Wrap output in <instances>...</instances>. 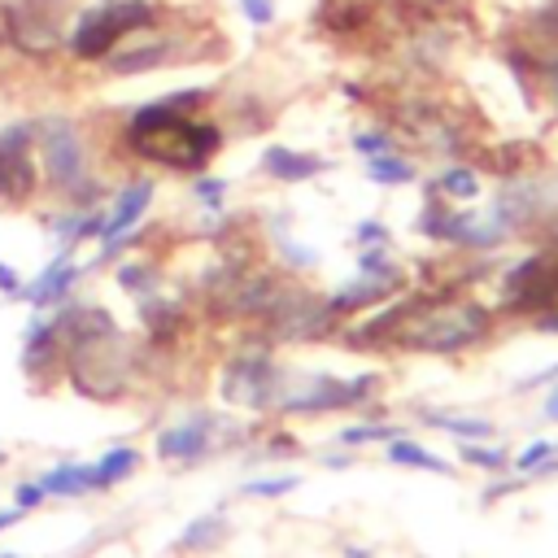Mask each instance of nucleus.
I'll return each mask as SVG.
<instances>
[{
	"instance_id": "obj_1",
	"label": "nucleus",
	"mask_w": 558,
	"mask_h": 558,
	"mask_svg": "<svg viewBox=\"0 0 558 558\" xmlns=\"http://www.w3.org/2000/svg\"><path fill=\"white\" fill-rule=\"evenodd\" d=\"M222 140L227 135H222V126L214 118L183 113L166 96L135 105L126 113V122H122V144H126L131 157L153 161L161 170H179V174L205 170L222 153Z\"/></svg>"
},
{
	"instance_id": "obj_2",
	"label": "nucleus",
	"mask_w": 558,
	"mask_h": 558,
	"mask_svg": "<svg viewBox=\"0 0 558 558\" xmlns=\"http://www.w3.org/2000/svg\"><path fill=\"white\" fill-rule=\"evenodd\" d=\"M493 327V310L462 296H432V301H405V314L392 327V344L414 353H462L480 344Z\"/></svg>"
},
{
	"instance_id": "obj_3",
	"label": "nucleus",
	"mask_w": 558,
	"mask_h": 558,
	"mask_svg": "<svg viewBox=\"0 0 558 558\" xmlns=\"http://www.w3.org/2000/svg\"><path fill=\"white\" fill-rule=\"evenodd\" d=\"M161 17H166L161 0H83L65 35V57L74 65H100L126 35L148 31Z\"/></svg>"
},
{
	"instance_id": "obj_4",
	"label": "nucleus",
	"mask_w": 558,
	"mask_h": 558,
	"mask_svg": "<svg viewBox=\"0 0 558 558\" xmlns=\"http://www.w3.org/2000/svg\"><path fill=\"white\" fill-rule=\"evenodd\" d=\"M83 0H0V48L26 65L65 57V35Z\"/></svg>"
},
{
	"instance_id": "obj_5",
	"label": "nucleus",
	"mask_w": 558,
	"mask_h": 558,
	"mask_svg": "<svg viewBox=\"0 0 558 558\" xmlns=\"http://www.w3.org/2000/svg\"><path fill=\"white\" fill-rule=\"evenodd\" d=\"M35 157H39L44 183L57 196H65V201L92 179V144H87V131L65 109L35 113Z\"/></svg>"
},
{
	"instance_id": "obj_6",
	"label": "nucleus",
	"mask_w": 558,
	"mask_h": 558,
	"mask_svg": "<svg viewBox=\"0 0 558 558\" xmlns=\"http://www.w3.org/2000/svg\"><path fill=\"white\" fill-rule=\"evenodd\" d=\"M196 35L187 26H166V17L148 31H135L126 35L96 70L105 78H140V74H157V70H170V65H183V61H196Z\"/></svg>"
},
{
	"instance_id": "obj_7",
	"label": "nucleus",
	"mask_w": 558,
	"mask_h": 558,
	"mask_svg": "<svg viewBox=\"0 0 558 558\" xmlns=\"http://www.w3.org/2000/svg\"><path fill=\"white\" fill-rule=\"evenodd\" d=\"M392 131H405L423 153H436V157H458L466 153L471 135L466 126L458 122V113H449L440 100H432L427 92H410L392 105Z\"/></svg>"
},
{
	"instance_id": "obj_8",
	"label": "nucleus",
	"mask_w": 558,
	"mask_h": 558,
	"mask_svg": "<svg viewBox=\"0 0 558 558\" xmlns=\"http://www.w3.org/2000/svg\"><path fill=\"white\" fill-rule=\"evenodd\" d=\"M39 157H35V113L0 126V205H26L39 192Z\"/></svg>"
},
{
	"instance_id": "obj_9",
	"label": "nucleus",
	"mask_w": 558,
	"mask_h": 558,
	"mask_svg": "<svg viewBox=\"0 0 558 558\" xmlns=\"http://www.w3.org/2000/svg\"><path fill=\"white\" fill-rule=\"evenodd\" d=\"M501 301L514 314H545L558 305V248H536L501 275Z\"/></svg>"
},
{
	"instance_id": "obj_10",
	"label": "nucleus",
	"mask_w": 558,
	"mask_h": 558,
	"mask_svg": "<svg viewBox=\"0 0 558 558\" xmlns=\"http://www.w3.org/2000/svg\"><path fill=\"white\" fill-rule=\"evenodd\" d=\"M418 231L432 240V244H453V248H475V253H488L506 240V227L493 218V214H471V209H449L445 201L436 205H423L418 214Z\"/></svg>"
},
{
	"instance_id": "obj_11",
	"label": "nucleus",
	"mask_w": 558,
	"mask_h": 558,
	"mask_svg": "<svg viewBox=\"0 0 558 558\" xmlns=\"http://www.w3.org/2000/svg\"><path fill=\"white\" fill-rule=\"evenodd\" d=\"M78 275H83V266H74V244H61L57 257L31 283H22V301H31L35 310H57L70 296V288L78 283Z\"/></svg>"
},
{
	"instance_id": "obj_12",
	"label": "nucleus",
	"mask_w": 558,
	"mask_h": 558,
	"mask_svg": "<svg viewBox=\"0 0 558 558\" xmlns=\"http://www.w3.org/2000/svg\"><path fill=\"white\" fill-rule=\"evenodd\" d=\"M375 388V375H357V379H314L305 392L288 397L283 410L288 414H314V410H344V405H357L366 392Z\"/></svg>"
},
{
	"instance_id": "obj_13",
	"label": "nucleus",
	"mask_w": 558,
	"mask_h": 558,
	"mask_svg": "<svg viewBox=\"0 0 558 558\" xmlns=\"http://www.w3.org/2000/svg\"><path fill=\"white\" fill-rule=\"evenodd\" d=\"M275 392V366L266 353H253V357H235L227 366V384H222V397L227 401H240V405H266Z\"/></svg>"
},
{
	"instance_id": "obj_14",
	"label": "nucleus",
	"mask_w": 558,
	"mask_h": 558,
	"mask_svg": "<svg viewBox=\"0 0 558 558\" xmlns=\"http://www.w3.org/2000/svg\"><path fill=\"white\" fill-rule=\"evenodd\" d=\"M153 196H157V183H153L148 174H140V179L122 183V187H118V196H113V205L105 209V235H100V244H105V240L126 235L131 227H140V222H144V214H148V205H153Z\"/></svg>"
},
{
	"instance_id": "obj_15",
	"label": "nucleus",
	"mask_w": 558,
	"mask_h": 558,
	"mask_svg": "<svg viewBox=\"0 0 558 558\" xmlns=\"http://www.w3.org/2000/svg\"><path fill=\"white\" fill-rule=\"evenodd\" d=\"M327 170H331V161L318 157V153H305V148H292V144H266L262 148V174L275 179V183H310Z\"/></svg>"
},
{
	"instance_id": "obj_16",
	"label": "nucleus",
	"mask_w": 558,
	"mask_h": 558,
	"mask_svg": "<svg viewBox=\"0 0 558 558\" xmlns=\"http://www.w3.org/2000/svg\"><path fill=\"white\" fill-rule=\"evenodd\" d=\"M209 432H214L209 414H196V418H187L179 427H166V432H157V458H174V462L201 458L209 449Z\"/></svg>"
},
{
	"instance_id": "obj_17",
	"label": "nucleus",
	"mask_w": 558,
	"mask_h": 558,
	"mask_svg": "<svg viewBox=\"0 0 558 558\" xmlns=\"http://www.w3.org/2000/svg\"><path fill=\"white\" fill-rule=\"evenodd\" d=\"M519 39L532 44V48L558 44V0H532L519 13Z\"/></svg>"
},
{
	"instance_id": "obj_18",
	"label": "nucleus",
	"mask_w": 558,
	"mask_h": 558,
	"mask_svg": "<svg viewBox=\"0 0 558 558\" xmlns=\"http://www.w3.org/2000/svg\"><path fill=\"white\" fill-rule=\"evenodd\" d=\"M432 192H436L440 201H475V196L484 192V183H480V170H475V166L449 161V166H440V174L432 179Z\"/></svg>"
},
{
	"instance_id": "obj_19",
	"label": "nucleus",
	"mask_w": 558,
	"mask_h": 558,
	"mask_svg": "<svg viewBox=\"0 0 558 558\" xmlns=\"http://www.w3.org/2000/svg\"><path fill=\"white\" fill-rule=\"evenodd\" d=\"M366 179H371L375 187H405V183L418 179V166H414L401 148H392V153H375V157H366Z\"/></svg>"
},
{
	"instance_id": "obj_20",
	"label": "nucleus",
	"mask_w": 558,
	"mask_h": 558,
	"mask_svg": "<svg viewBox=\"0 0 558 558\" xmlns=\"http://www.w3.org/2000/svg\"><path fill=\"white\" fill-rule=\"evenodd\" d=\"M39 488L48 497H78V493H92V462H65V466H52Z\"/></svg>"
},
{
	"instance_id": "obj_21",
	"label": "nucleus",
	"mask_w": 558,
	"mask_h": 558,
	"mask_svg": "<svg viewBox=\"0 0 558 558\" xmlns=\"http://www.w3.org/2000/svg\"><path fill=\"white\" fill-rule=\"evenodd\" d=\"M532 92L536 100L558 118V44L536 48V65H532Z\"/></svg>"
},
{
	"instance_id": "obj_22",
	"label": "nucleus",
	"mask_w": 558,
	"mask_h": 558,
	"mask_svg": "<svg viewBox=\"0 0 558 558\" xmlns=\"http://www.w3.org/2000/svg\"><path fill=\"white\" fill-rule=\"evenodd\" d=\"M140 466V453L131 449V445H118V449H109V453H100V462L92 466V488L96 493H105L109 484H118V480H126L131 471Z\"/></svg>"
},
{
	"instance_id": "obj_23",
	"label": "nucleus",
	"mask_w": 558,
	"mask_h": 558,
	"mask_svg": "<svg viewBox=\"0 0 558 558\" xmlns=\"http://www.w3.org/2000/svg\"><path fill=\"white\" fill-rule=\"evenodd\" d=\"M388 462H397V466H414V471L449 475V462H445V458H436V453H427V449H423V445H414V440H392V445H388Z\"/></svg>"
},
{
	"instance_id": "obj_24",
	"label": "nucleus",
	"mask_w": 558,
	"mask_h": 558,
	"mask_svg": "<svg viewBox=\"0 0 558 558\" xmlns=\"http://www.w3.org/2000/svg\"><path fill=\"white\" fill-rule=\"evenodd\" d=\"M118 288L122 292H131V296H153L157 292V270L148 266V262H122L118 266Z\"/></svg>"
},
{
	"instance_id": "obj_25",
	"label": "nucleus",
	"mask_w": 558,
	"mask_h": 558,
	"mask_svg": "<svg viewBox=\"0 0 558 558\" xmlns=\"http://www.w3.org/2000/svg\"><path fill=\"white\" fill-rule=\"evenodd\" d=\"M392 148H401L392 126H362L353 135V153L357 157H375V153H392Z\"/></svg>"
},
{
	"instance_id": "obj_26",
	"label": "nucleus",
	"mask_w": 558,
	"mask_h": 558,
	"mask_svg": "<svg viewBox=\"0 0 558 558\" xmlns=\"http://www.w3.org/2000/svg\"><path fill=\"white\" fill-rule=\"evenodd\" d=\"M427 423H432V427H440V432H453V436H462V440H484V436H493V423H484V418H453V414H427Z\"/></svg>"
},
{
	"instance_id": "obj_27",
	"label": "nucleus",
	"mask_w": 558,
	"mask_h": 558,
	"mask_svg": "<svg viewBox=\"0 0 558 558\" xmlns=\"http://www.w3.org/2000/svg\"><path fill=\"white\" fill-rule=\"evenodd\" d=\"M462 462L466 466H484V471H506L510 453L497 445H480V440H462Z\"/></svg>"
},
{
	"instance_id": "obj_28",
	"label": "nucleus",
	"mask_w": 558,
	"mask_h": 558,
	"mask_svg": "<svg viewBox=\"0 0 558 558\" xmlns=\"http://www.w3.org/2000/svg\"><path fill=\"white\" fill-rule=\"evenodd\" d=\"M222 532H227V523H222L218 514H205V519H192V527L179 536V545H183V549H205V545H214Z\"/></svg>"
},
{
	"instance_id": "obj_29",
	"label": "nucleus",
	"mask_w": 558,
	"mask_h": 558,
	"mask_svg": "<svg viewBox=\"0 0 558 558\" xmlns=\"http://www.w3.org/2000/svg\"><path fill=\"white\" fill-rule=\"evenodd\" d=\"M192 196H196V205H205V209H222V196H227V179L196 170V174H192Z\"/></svg>"
},
{
	"instance_id": "obj_30",
	"label": "nucleus",
	"mask_w": 558,
	"mask_h": 558,
	"mask_svg": "<svg viewBox=\"0 0 558 558\" xmlns=\"http://www.w3.org/2000/svg\"><path fill=\"white\" fill-rule=\"evenodd\" d=\"M292 488H301L296 475H270V480H248L244 484V497H283Z\"/></svg>"
},
{
	"instance_id": "obj_31",
	"label": "nucleus",
	"mask_w": 558,
	"mask_h": 558,
	"mask_svg": "<svg viewBox=\"0 0 558 558\" xmlns=\"http://www.w3.org/2000/svg\"><path fill=\"white\" fill-rule=\"evenodd\" d=\"M554 453H558V440H532V445L514 458V466H519V471H541V466H549Z\"/></svg>"
},
{
	"instance_id": "obj_32",
	"label": "nucleus",
	"mask_w": 558,
	"mask_h": 558,
	"mask_svg": "<svg viewBox=\"0 0 558 558\" xmlns=\"http://www.w3.org/2000/svg\"><path fill=\"white\" fill-rule=\"evenodd\" d=\"M235 9H240V17L248 26H275V17H279L275 0H235Z\"/></svg>"
},
{
	"instance_id": "obj_33",
	"label": "nucleus",
	"mask_w": 558,
	"mask_h": 558,
	"mask_svg": "<svg viewBox=\"0 0 558 558\" xmlns=\"http://www.w3.org/2000/svg\"><path fill=\"white\" fill-rule=\"evenodd\" d=\"M353 235H357V244H388V227L379 218H362Z\"/></svg>"
},
{
	"instance_id": "obj_34",
	"label": "nucleus",
	"mask_w": 558,
	"mask_h": 558,
	"mask_svg": "<svg viewBox=\"0 0 558 558\" xmlns=\"http://www.w3.org/2000/svg\"><path fill=\"white\" fill-rule=\"evenodd\" d=\"M392 432L388 427H375V423H366V427H349V432H340V440H349V445H357V440H388Z\"/></svg>"
},
{
	"instance_id": "obj_35",
	"label": "nucleus",
	"mask_w": 558,
	"mask_h": 558,
	"mask_svg": "<svg viewBox=\"0 0 558 558\" xmlns=\"http://www.w3.org/2000/svg\"><path fill=\"white\" fill-rule=\"evenodd\" d=\"M44 497H48V493H44L39 484H17V493H13V506H17V510H35Z\"/></svg>"
},
{
	"instance_id": "obj_36",
	"label": "nucleus",
	"mask_w": 558,
	"mask_h": 558,
	"mask_svg": "<svg viewBox=\"0 0 558 558\" xmlns=\"http://www.w3.org/2000/svg\"><path fill=\"white\" fill-rule=\"evenodd\" d=\"M0 292H4V296H22V275H17L9 262H0Z\"/></svg>"
},
{
	"instance_id": "obj_37",
	"label": "nucleus",
	"mask_w": 558,
	"mask_h": 558,
	"mask_svg": "<svg viewBox=\"0 0 558 558\" xmlns=\"http://www.w3.org/2000/svg\"><path fill=\"white\" fill-rule=\"evenodd\" d=\"M536 327H541V331H549V336H558V305H554V310H545V314H536Z\"/></svg>"
},
{
	"instance_id": "obj_38",
	"label": "nucleus",
	"mask_w": 558,
	"mask_h": 558,
	"mask_svg": "<svg viewBox=\"0 0 558 558\" xmlns=\"http://www.w3.org/2000/svg\"><path fill=\"white\" fill-rule=\"evenodd\" d=\"M545 418H558V384H554L549 397H545Z\"/></svg>"
},
{
	"instance_id": "obj_39",
	"label": "nucleus",
	"mask_w": 558,
	"mask_h": 558,
	"mask_svg": "<svg viewBox=\"0 0 558 558\" xmlns=\"http://www.w3.org/2000/svg\"><path fill=\"white\" fill-rule=\"evenodd\" d=\"M17 514H22V510H17V506H13V510H0V532H4V527H9V523H17Z\"/></svg>"
},
{
	"instance_id": "obj_40",
	"label": "nucleus",
	"mask_w": 558,
	"mask_h": 558,
	"mask_svg": "<svg viewBox=\"0 0 558 558\" xmlns=\"http://www.w3.org/2000/svg\"><path fill=\"white\" fill-rule=\"evenodd\" d=\"M549 244H554V248H558V227H554V231H549Z\"/></svg>"
},
{
	"instance_id": "obj_41",
	"label": "nucleus",
	"mask_w": 558,
	"mask_h": 558,
	"mask_svg": "<svg viewBox=\"0 0 558 558\" xmlns=\"http://www.w3.org/2000/svg\"><path fill=\"white\" fill-rule=\"evenodd\" d=\"M0 462H4V453H0Z\"/></svg>"
}]
</instances>
